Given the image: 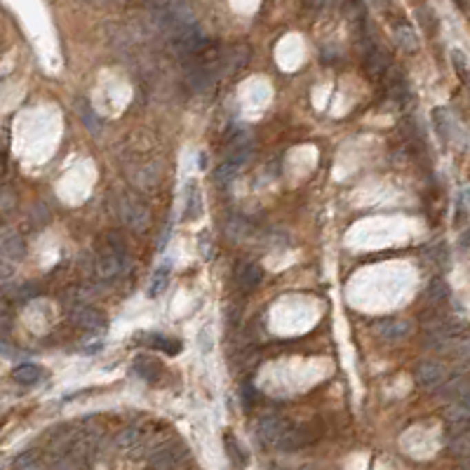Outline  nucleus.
Wrapping results in <instances>:
<instances>
[{
	"label": "nucleus",
	"instance_id": "obj_1",
	"mask_svg": "<svg viewBox=\"0 0 470 470\" xmlns=\"http://www.w3.org/2000/svg\"><path fill=\"white\" fill-rule=\"evenodd\" d=\"M127 266V245L123 240V233L108 231L99 243V252L94 259V273L104 283H113Z\"/></svg>",
	"mask_w": 470,
	"mask_h": 470
},
{
	"label": "nucleus",
	"instance_id": "obj_2",
	"mask_svg": "<svg viewBox=\"0 0 470 470\" xmlns=\"http://www.w3.org/2000/svg\"><path fill=\"white\" fill-rule=\"evenodd\" d=\"M116 205H118V216L123 219L125 226H130L136 233L148 231V226H151V210L134 193H120Z\"/></svg>",
	"mask_w": 470,
	"mask_h": 470
},
{
	"label": "nucleus",
	"instance_id": "obj_3",
	"mask_svg": "<svg viewBox=\"0 0 470 470\" xmlns=\"http://www.w3.org/2000/svg\"><path fill=\"white\" fill-rule=\"evenodd\" d=\"M186 458H188L186 445L167 442V445L156 447V449L151 451V456H148V466H151V470H179Z\"/></svg>",
	"mask_w": 470,
	"mask_h": 470
},
{
	"label": "nucleus",
	"instance_id": "obj_4",
	"mask_svg": "<svg viewBox=\"0 0 470 470\" xmlns=\"http://www.w3.org/2000/svg\"><path fill=\"white\" fill-rule=\"evenodd\" d=\"M320 435H323V428L318 426V423H292L289 431L283 435V440L278 442L275 449L280 451H296V449H303V447L313 445L315 440H320Z\"/></svg>",
	"mask_w": 470,
	"mask_h": 470
},
{
	"label": "nucleus",
	"instance_id": "obj_5",
	"mask_svg": "<svg viewBox=\"0 0 470 470\" xmlns=\"http://www.w3.org/2000/svg\"><path fill=\"white\" fill-rule=\"evenodd\" d=\"M371 329L383 343H402L414 334V323L407 318H381L371 325Z\"/></svg>",
	"mask_w": 470,
	"mask_h": 470
},
{
	"label": "nucleus",
	"instance_id": "obj_6",
	"mask_svg": "<svg viewBox=\"0 0 470 470\" xmlns=\"http://www.w3.org/2000/svg\"><path fill=\"white\" fill-rule=\"evenodd\" d=\"M186 80L188 90L196 92V94H203V92H212L216 83V73H214V66L207 64V61L203 59H193V64L186 68Z\"/></svg>",
	"mask_w": 470,
	"mask_h": 470
},
{
	"label": "nucleus",
	"instance_id": "obj_7",
	"mask_svg": "<svg viewBox=\"0 0 470 470\" xmlns=\"http://www.w3.org/2000/svg\"><path fill=\"white\" fill-rule=\"evenodd\" d=\"M292 421L285 416H263L259 423H256V438L259 442L268 445V447H278V442L283 440V435L289 431Z\"/></svg>",
	"mask_w": 470,
	"mask_h": 470
},
{
	"label": "nucleus",
	"instance_id": "obj_8",
	"mask_svg": "<svg viewBox=\"0 0 470 470\" xmlns=\"http://www.w3.org/2000/svg\"><path fill=\"white\" fill-rule=\"evenodd\" d=\"M414 379L418 383V388H423V391H438V388L447 381V367L435 362V360H423V362L416 367Z\"/></svg>",
	"mask_w": 470,
	"mask_h": 470
},
{
	"label": "nucleus",
	"instance_id": "obj_9",
	"mask_svg": "<svg viewBox=\"0 0 470 470\" xmlns=\"http://www.w3.org/2000/svg\"><path fill=\"white\" fill-rule=\"evenodd\" d=\"M249 54L252 52H249L247 45H233V48H228L226 52L219 57L221 76H235V73L243 71L249 61Z\"/></svg>",
	"mask_w": 470,
	"mask_h": 470
},
{
	"label": "nucleus",
	"instance_id": "obj_10",
	"mask_svg": "<svg viewBox=\"0 0 470 470\" xmlns=\"http://www.w3.org/2000/svg\"><path fill=\"white\" fill-rule=\"evenodd\" d=\"M73 323H76L80 329L90 331V334H99V331L106 329V318L101 311H96V308L92 306H76L71 313Z\"/></svg>",
	"mask_w": 470,
	"mask_h": 470
},
{
	"label": "nucleus",
	"instance_id": "obj_11",
	"mask_svg": "<svg viewBox=\"0 0 470 470\" xmlns=\"http://www.w3.org/2000/svg\"><path fill=\"white\" fill-rule=\"evenodd\" d=\"M365 73L369 76L371 80H379L383 78L388 73V68H391V57H388L386 50H381V48H367V52H365Z\"/></svg>",
	"mask_w": 470,
	"mask_h": 470
},
{
	"label": "nucleus",
	"instance_id": "obj_12",
	"mask_svg": "<svg viewBox=\"0 0 470 470\" xmlns=\"http://www.w3.org/2000/svg\"><path fill=\"white\" fill-rule=\"evenodd\" d=\"M26 254V245L14 228H0V256L19 261Z\"/></svg>",
	"mask_w": 470,
	"mask_h": 470
},
{
	"label": "nucleus",
	"instance_id": "obj_13",
	"mask_svg": "<svg viewBox=\"0 0 470 470\" xmlns=\"http://www.w3.org/2000/svg\"><path fill=\"white\" fill-rule=\"evenodd\" d=\"M130 181L141 191H151L160 181V167L156 163H141L130 170Z\"/></svg>",
	"mask_w": 470,
	"mask_h": 470
},
{
	"label": "nucleus",
	"instance_id": "obj_14",
	"mask_svg": "<svg viewBox=\"0 0 470 470\" xmlns=\"http://www.w3.org/2000/svg\"><path fill=\"white\" fill-rule=\"evenodd\" d=\"M445 418L454 426H466L470 423V388L466 393L456 395L454 400H449L445 409Z\"/></svg>",
	"mask_w": 470,
	"mask_h": 470
},
{
	"label": "nucleus",
	"instance_id": "obj_15",
	"mask_svg": "<svg viewBox=\"0 0 470 470\" xmlns=\"http://www.w3.org/2000/svg\"><path fill=\"white\" fill-rule=\"evenodd\" d=\"M263 280V268L256 261H243L235 266V283L243 289H254L259 287Z\"/></svg>",
	"mask_w": 470,
	"mask_h": 470
},
{
	"label": "nucleus",
	"instance_id": "obj_16",
	"mask_svg": "<svg viewBox=\"0 0 470 470\" xmlns=\"http://www.w3.org/2000/svg\"><path fill=\"white\" fill-rule=\"evenodd\" d=\"M203 214V191L198 188V183H188L186 196H183V216L188 221H196Z\"/></svg>",
	"mask_w": 470,
	"mask_h": 470
},
{
	"label": "nucleus",
	"instance_id": "obj_17",
	"mask_svg": "<svg viewBox=\"0 0 470 470\" xmlns=\"http://www.w3.org/2000/svg\"><path fill=\"white\" fill-rule=\"evenodd\" d=\"M134 371L139 379H144L148 383H156L160 379V374H163V365H160L153 355H139V358L134 360Z\"/></svg>",
	"mask_w": 470,
	"mask_h": 470
},
{
	"label": "nucleus",
	"instance_id": "obj_18",
	"mask_svg": "<svg viewBox=\"0 0 470 470\" xmlns=\"http://www.w3.org/2000/svg\"><path fill=\"white\" fill-rule=\"evenodd\" d=\"M449 294H451L449 285H447L442 278H435V280H431V285L426 287V292H423V301H426L428 306L438 308L449 301Z\"/></svg>",
	"mask_w": 470,
	"mask_h": 470
},
{
	"label": "nucleus",
	"instance_id": "obj_19",
	"mask_svg": "<svg viewBox=\"0 0 470 470\" xmlns=\"http://www.w3.org/2000/svg\"><path fill=\"white\" fill-rule=\"evenodd\" d=\"M393 36H395V43H398L405 52H416L418 50V36L407 21H398V24L393 26Z\"/></svg>",
	"mask_w": 470,
	"mask_h": 470
},
{
	"label": "nucleus",
	"instance_id": "obj_20",
	"mask_svg": "<svg viewBox=\"0 0 470 470\" xmlns=\"http://www.w3.org/2000/svg\"><path fill=\"white\" fill-rule=\"evenodd\" d=\"M116 445H118V449H123V451H139L141 447H144V433L134 426L123 428V431L116 435Z\"/></svg>",
	"mask_w": 470,
	"mask_h": 470
},
{
	"label": "nucleus",
	"instance_id": "obj_21",
	"mask_svg": "<svg viewBox=\"0 0 470 470\" xmlns=\"http://www.w3.org/2000/svg\"><path fill=\"white\" fill-rule=\"evenodd\" d=\"M252 233H254V228H252V223L245 219V216L235 214L226 221V235L233 240V243H245Z\"/></svg>",
	"mask_w": 470,
	"mask_h": 470
},
{
	"label": "nucleus",
	"instance_id": "obj_22",
	"mask_svg": "<svg viewBox=\"0 0 470 470\" xmlns=\"http://www.w3.org/2000/svg\"><path fill=\"white\" fill-rule=\"evenodd\" d=\"M433 123H435V130H438V134L442 136L445 141H449L451 136H454V118H451V113L447 111V108H435L433 111Z\"/></svg>",
	"mask_w": 470,
	"mask_h": 470
},
{
	"label": "nucleus",
	"instance_id": "obj_23",
	"mask_svg": "<svg viewBox=\"0 0 470 470\" xmlns=\"http://www.w3.org/2000/svg\"><path fill=\"white\" fill-rule=\"evenodd\" d=\"M170 273H172L170 263L160 266L158 271L153 273L151 283H148V296H151V299H156V296L165 294V289H167V285H170Z\"/></svg>",
	"mask_w": 470,
	"mask_h": 470
},
{
	"label": "nucleus",
	"instance_id": "obj_24",
	"mask_svg": "<svg viewBox=\"0 0 470 470\" xmlns=\"http://www.w3.org/2000/svg\"><path fill=\"white\" fill-rule=\"evenodd\" d=\"M40 376H43V369H40L38 365H19L17 369L12 371V379L19 383V386H33V383L40 381Z\"/></svg>",
	"mask_w": 470,
	"mask_h": 470
},
{
	"label": "nucleus",
	"instance_id": "obj_25",
	"mask_svg": "<svg viewBox=\"0 0 470 470\" xmlns=\"http://www.w3.org/2000/svg\"><path fill=\"white\" fill-rule=\"evenodd\" d=\"M346 14H348V19H351V24L360 31V36H362L365 24H367L365 0H346Z\"/></svg>",
	"mask_w": 470,
	"mask_h": 470
},
{
	"label": "nucleus",
	"instance_id": "obj_26",
	"mask_svg": "<svg viewBox=\"0 0 470 470\" xmlns=\"http://www.w3.org/2000/svg\"><path fill=\"white\" fill-rule=\"evenodd\" d=\"M416 19H418V24H421V28L428 33V36H435V33H438L440 21H438V14H435L433 8H428V5H418V8H416Z\"/></svg>",
	"mask_w": 470,
	"mask_h": 470
},
{
	"label": "nucleus",
	"instance_id": "obj_27",
	"mask_svg": "<svg viewBox=\"0 0 470 470\" xmlns=\"http://www.w3.org/2000/svg\"><path fill=\"white\" fill-rule=\"evenodd\" d=\"M223 445H226V454H228V458L233 461V466H238V468H245V466H247V454H245V449L240 447V442L233 438L231 433L223 435Z\"/></svg>",
	"mask_w": 470,
	"mask_h": 470
},
{
	"label": "nucleus",
	"instance_id": "obj_28",
	"mask_svg": "<svg viewBox=\"0 0 470 470\" xmlns=\"http://www.w3.org/2000/svg\"><path fill=\"white\" fill-rule=\"evenodd\" d=\"M238 172H240L238 165H233L231 160H223L219 167L214 170V183H216V186H221V188H226L228 183L238 176Z\"/></svg>",
	"mask_w": 470,
	"mask_h": 470
},
{
	"label": "nucleus",
	"instance_id": "obj_29",
	"mask_svg": "<svg viewBox=\"0 0 470 470\" xmlns=\"http://www.w3.org/2000/svg\"><path fill=\"white\" fill-rule=\"evenodd\" d=\"M428 252V259H431V263H435L438 268H449V249H447L445 243H433L431 247L426 249Z\"/></svg>",
	"mask_w": 470,
	"mask_h": 470
},
{
	"label": "nucleus",
	"instance_id": "obj_30",
	"mask_svg": "<svg viewBox=\"0 0 470 470\" xmlns=\"http://www.w3.org/2000/svg\"><path fill=\"white\" fill-rule=\"evenodd\" d=\"M449 451L458 458H466V461H470V433L456 435V438L449 442Z\"/></svg>",
	"mask_w": 470,
	"mask_h": 470
},
{
	"label": "nucleus",
	"instance_id": "obj_31",
	"mask_svg": "<svg viewBox=\"0 0 470 470\" xmlns=\"http://www.w3.org/2000/svg\"><path fill=\"white\" fill-rule=\"evenodd\" d=\"M14 470H45V466L40 461L38 451H26L14 461Z\"/></svg>",
	"mask_w": 470,
	"mask_h": 470
},
{
	"label": "nucleus",
	"instance_id": "obj_32",
	"mask_svg": "<svg viewBox=\"0 0 470 470\" xmlns=\"http://www.w3.org/2000/svg\"><path fill=\"white\" fill-rule=\"evenodd\" d=\"M78 116L83 118V123L88 125V130L92 132H99V118L94 116V111H92V106L88 104L85 99H78Z\"/></svg>",
	"mask_w": 470,
	"mask_h": 470
},
{
	"label": "nucleus",
	"instance_id": "obj_33",
	"mask_svg": "<svg viewBox=\"0 0 470 470\" xmlns=\"http://www.w3.org/2000/svg\"><path fill=\"white\" fill-rule=\"evenodd\" d=\"M151 346L153 348H158V351H165L167 355H176L181 351V343L176 341V339H167V336H163V334H156L151 339Z\"/></svg>",
	"mask_w": 470,
	"mask_h": 470
},
{
	"label": "nucleus",
	"instance_id": "obj_34",
	"mask_svg": "<svg viewBox=\"0 0 470 470\" xmlns=\"http://www.w3.org/2000/svg\"><path fill=\"white\" fill-rule=\"evenodd\" d=\"M33 294H36V287H33V285H24V287H19L14 292V299L17 301H28V299H33Z\"/></svg>",
	"mask_w": 470,
	"mask_h": 470
},
{
	"label": "nucleus",
	"instance_id": "obj_35",
	"mask_svg": "<svg viewBox=\"0 0 470 470\" xmlns=\"http://www.w3.org/2000/svg\"><path fill=\"white\" fill-rule=\"evenodd\" d=\"M12 275H14V266H12V263H8V261L0 259V285L8 283Z\"/></svg>",
	"mask_w": 470,
	"mask_h": 470
},
{
	"label": "nucleus",
	"instance_id": "obj_36",
	"mask_svg": "<svg viewBox=\"0 0 470 470\" xmlns=\"http://www.w3.org/2000/svg\"><path fill=\"white\" fill-rule=\"evenodd\" d=\"M200 252H203L205 256H210L212 252H210V235L205 233V235H200Z\"/></svg>",
	"mask_w": 470,
	"mask_h": 470
},
{
	"label": "nucleus",
	"instance_id": "obj_37",
	"mask_svg": "<svg viewBox=\"0 0 470 470\" xmlns=\"http://www.w3.org/2000/svg\"><path fill=\"white\" fill-rule=\"evenodd\" d=\"M454 3H456V8L461 10V12L470 14V0H454Z\"/></svg>",
	"mask_w": 470,
	"mask_h": 470
},
{
	"label": "nucleus",
	"instance_id": "obj_38",
	"mask_svg": "<svg viewBox=\"0 0 470 470\" xmlns=\"http://www.w3.org/2000/svg\"><path fill=\"white\" fill-rule=\"evenodd\" d=\"M374 5L379 10H388V5H391V0H374Z\"/></svg>",
	"mask_w": 470,
	"mask_h": 470
},
{
	"label": "nucleus",
	"instance_id": "obj_39",
	"mask_svg": "<svg viewBox=\"0 0 470 470\" xmlns=\"http://www.w3.org/2000/svg\"><path fill=\"white\" fill-rule=\"evenodd\" d=\"M461 78H463V80H468V88H470V73L466 71V73H463V76H461Z\"/></svg>",
	"mask_w": 470,
	"mask_h": 470
},
{
	"label": "nucleus",
	"instance_id": "obj_40",
	"mask_svg": "<svg viewBox=\"0 0 470 470\" xmlns=\"http://www.w3.org/2000/svg\"><path fill=\"white\" fill-rule=\"evenodd\" d=\"M108 3H127V0H108Z\"/></svg>",
	"mask_w": 470,
	"mask_h": 470
}]
</instances>
